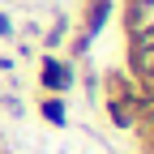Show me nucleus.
I'll list each match as a JSON object with an SVG mask.
<instances>
[{"label":"nucleus","instance_id":"obj_1","mask_svg":"<svg viewBox=\"0 0 154 154\" xmlns=\"http://www.w3.org/2000/svg\"><path fill=\"white\" fill-rule=\"evenodd\" d=\"M111 13H116V0H86V9H82V30H77V38L69 43L73 60H82V56L90 51V43H94V38L107 30Z\"/></svg>","mask_w":154,"mask_h":154},{"label":"nucleus","instance_id":"obj_2","mask_svg":"<svg viewBox=\"0 0 154 154\" xmlns=\"http://www.w3.org/2000/svg\"><path fill=\"white\" fill-rule=\"evenodd\" d=\"M38 86H43L47 94H64L77 86V69L73 60H60V56H43L38 60Z\"/></svg>","mask_w":154,"mask_h":154},{"label":"nucleus","instance_id":"obj_3","mask_svg":"<svg viewBox=\"0 0 154 154\" xmlns=\"http://www.w3.org/2000/svg\"><path fill=\"white\" fill-rule=\"evenodd\" d=\"M38 116H43L47 124H56V128H60V124L69 120V111H64V99H56V94H51V99H38Z\"/></svg>","mask_w":154,"mask_h":154},{"label":"nucleus","instance_id":"obj_4","mask_svg":"<svg viewBox=\"0 0 154 154\" xmlns=\"http://www.w3.org/2000/svg\"><path fill=\"white\" fill-rule=\"evenodd\" d=\"M0 38H13V17L0 13Z\"/></svg>","mask_w":154,"mask_h":154}]
</instances>
